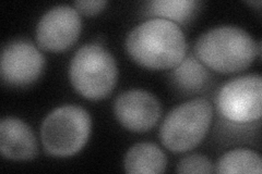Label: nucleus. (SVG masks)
Wrapping results in <instances>:
<instances>
[{
  "mask_svg": "<svg viewBox=\"0 0 262 174\" xmlns=\"http://www.w3.org/2000/svg\"><path fill=\"white\" fill-rule=\"evenodd\" d=\"M126 49L131 59L141 67L166 70L176 68L185 59L187 43L176 23L154 18L131 30Z\"/></svg>",
  "mask_w": 262,
  "mask_h": 174,
  "instance_id": "obj_1",
  "label": "nucleus"
},
{
  "mask_svg": "<svg viewBox=\"0 0 262 174\" xmlns=\"http://www.w3.org/2000/svg\"><path fill=\"white\" fill-rule=\"evenodd\" d=\"M261 44L249 33L234 26L211 29L195 41L194 55L203 65L219 73L241 72L250 67Z\"/></svg>",
  "mask_w": 262,
  "mask_h": 174,
  "instance_id": "obj_2",
  "label": "nucleus"
},
{
  "mask_svg": "<svg viewBox=\"0 0 262 174\" xmlns=\"http://www.w3.org/2000/svg\"><path fill=\"white\" fill-rule=\"evenodd\" d=\"M69 78L77 92L90 101L106 98L116 86L117 63L112 54L97 44H88L73 56Z\"/></svg>",
  "mask_w": 262,
  "mask_h": 174,
  "instance_id": "obj_3",
  "label": "nucleus"
},
{
  "mask_svg": "<svg viewBox=\"0 0 262 174\" xmlns=\"http://www.w3.org/2000/svg\"><path fill=\"white\" fill-rule=\"evenodd\" d=\"M92 121L89 112L79 106L57 108L44 119L40 138L45 151L55 157H71L86 144Z\"/></svg>",
  "mask_w": 262,
  "mask_h": 174,
  "instance_id": "obj_4",
  "label": "nucleus"
},
{
  "mask_svg": "<svg viewBox=\"0 0 262 174\" xmlns=\"http://www.w3.org/2000/svg\"><path fill=\"white\" fill-rule=\"evenodd\" d=\"M213 117L212 105L204 98H195L174 108L162 123L161 142L173 153H186L206 137Z\"/></svg>",
  "mask_w": 262,
  "mask_h": 174,
  "instance_id": "obj_5",
  "label": "nucleus"
},
{
  "mask_svg": "<svg viewBox=\"0 0 262 174\" xmlns=\"http://www.w3.org/2000/svg\"><path fill=\"white\" fill-rule=\"evenodd\" d=\"M217 110L232 122L246 123L259 120L262 108V79L247 74L227 82L216 96Z\"/></svg>",
  "mask_w": 262,
  "mask_h": 174,
  "instance_id": "obj_6",
  "label": "nucleus"
},
{
  "mask_svg": "<svg viewBox=\"0 0 262 174\" xmlns=\"http://www.w3.org/2000/svg\"><path fill=\"white\" fill-rule=\"evenodd\" d=\"M45 58L28 39H14L2 52L0 74L8 85L23 87L34 83L43 72Z\"/></svg>",
  "mask_w": 262,
  "mask_h": 174,
  "instance_id": "obj_7",
  "label": "nucleus"
},
{
  "mask_svg": "<svg viewBox=\"0 0 262 174\" xmlns=\"http://www.w3.org/2000/svg\"><path fill=\"white\" fill-rule=\"evenodd\" d=\"M82 21L79 12L70 6H56L40 18L36 28L38 47L60 53L71 47L80 36Z\"/></svg>",
  "mask_w": 262,
  "mask_h": 174,
  "instance_id": "obj_8",
  "label": "nucleus"
},
{
  "mask_svg": "<svg viewBox=\"0 0 262 174\" xmlns=\"http://www.w3.org/2000/svg\"><path fill=\"white\" fill-rule=\"evenodd\" d=\"M114 112L122 127L137 133H143L159 122L162 106L159 99L151 93L131 89L116 98Z\"/></svg>",
  "mask_w": 262,
  "mask_h": 174,
  "instance_id": "obj_9",
  "label": "nucleus"
},
{
  "mask_svg": "<svg viewBox=\"0 0 262 174\" xmlns=\"http://www.w3.org/2000/svg\"><path fill=\"white\" fill-rule=\"evenodd\" d=\"M0 153L10 160H31L38 153L36 136L26 122L13 117L0 122Z\"/></svg>",
  "mask_w": 262,
  "mask_h": 174,
  "instance_id": "obj_10",
  "label": "nucleus"
},
{
  "mask_svg": "<svg viewBox=\"0 0 262 174\" xmlns=\"http://www.w3.org/2000/svg\"><path fill=\"white\" fill-rule=\"evenodd\" d=\"M167 159L161 148L152 143H139L125 157V170L130 174H157L166 169Z\"/></svg>",
  "mask_w": 262,
  "mask_h": 174,
  "instance_id": "obj_11",
  "label": "nucleus"
},
{
  "mask_svg": "<svg viewBox=\"0 0 262 174\" xmlns=\"http://www.w3.org/2000/svg\"><path fill=\"white\" fill-rule=\"evenodd\" d=\"M209 79L208 70L195 56L185 57V59L171 72L174 84L184 92L189 93L196 92L206 86Z\"/></svg>",
  "mask_w": 262,
  "mask_h": 174,
  "instance_id": "obj_12",
  "label": "nucleus"
},
{
  "mask_svg": "<svg viewBox=\"0 0 262 174\" xmlns=\"http://www.w3.org/2000/svg\"><path fill=\"white\" fill-rule=\"evenodd\" d=\"M194 0H154L147 4V13L158 19L184 24L192 19L199 10Z\"/></svg>",
  "mask_w": 262,
  "mask_h": 174,
  "instance_id": "obj_13",
  "label": "nucleus"
},
{
  "mask_svg": "<svg viewBox=\"0 0 262 174\" xmlns=\"http://www.w3.org/2000/svg\"><path fill=\"white\" fill-rule=\"evenodd\" d=\"M214 172L260 174L262 172L261 157L249 149H234L221 157Z\"/></svg>",
  "mask_w": 262,
  "mask_h": 174,
  "instance_id": "obj_14",
  "label": "nucleus"
},
{
  "mask_svg": "<svg viewBox=\"0 0 262 174\" xmlns=\"http://www.w3.org/2000/svg\"><path fill=\"white\" fill-rule=\"evenodd\" d=\"M178 173H213V164L208 157L203 155H190L179 161Z\"/></svg>",
  "mask_w": 262,
  "mask_h": 174,
  "instance_id": "obj_15",
  "label": "nucleus"
},
{
  "mask_svg": "<svg viewBox=\"0 0 262 174\" xmlns=\"http://www.w3.org/2000/svg\"><path fill=\"white\" fill-rule=\"evenodd\" d=\"M107 6V2L104 0H84V2H76V10L85 15H94L101 12Z\"/></svg>",
  "mask_w": 262,
  "mask_h": 174,
  "instance_id": "obj_16",
  "label": "nucleus"
},
{
  "mask_svg": "<svg viewBox=\"0 0 262 174\" xmlns=\"http://www.w3.org/2000/svg\"><path fill=\"white\" fill-rule=\"evenodd\" d=\"M247 4H249V5L253 6V7H256V6L260 7V6H261V2H260V0H258V2H247Z\"/></svg>",
  "mask_w": 262,
  "mask_h": 174,
  "instance_id": "obj_17",
  "label": "nucleus"
}]
</instances>
